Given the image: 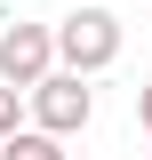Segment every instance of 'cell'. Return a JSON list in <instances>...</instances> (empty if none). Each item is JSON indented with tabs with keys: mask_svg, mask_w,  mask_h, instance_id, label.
I'll use <instances>...</instances> for the list:
<instances>
[{
	"mask_svg": "<svg viewBox=\"0 0 152 160\" xmlns=\"http://www.w3.org/2000/svg\"><path fill=\"white\" fill-rule=\"evenodd\" d=\"M24 104H32V120L48 136H80L88 112H96V88H88V72H40L24 88Z\"/></svg>",
	"mask_w": 152,
	"mask_h": 160,
	"instance_id": "6da1fadb",
	"label": "cell"
},
{
	"mask_svg": "<svg viewBox=\"0 0 152 160\" xmlns=\"http://www.w3.org/2000/svg\"><path fill=\"white\" fill-rule=\"evenodd\" d=\"M112 56H120V16L112 8H72L56 24V64L64 72H104Z\"/></svg>",
	"mask_w": 152,
	"mask_h": 160,
	"instance_id": "7a4b0ae2",
	"label": "cell"
},
{
	"mask_svg": "<svg viewBox=\"0 0 152 160\" xmlns=\"http://www.w3.org/2000/svg\"><path fill=\"white\" fill-rule=\"evenodd\" d=\"M40 72H56V24H16V16H0V80L32 88Z\"/></svg>",
	"mask_w": 152,
	"mask_h": 160,
	"instance_id": "3957f363",
	"label": "cell"
},
{
	"mask_svg": "<svg viewBox=\"0 0 152 160\" xmlns=\"http://www.w3.org/2000/svg\"><path fill=\"white\" fill-rule=\"evenodd\" d=\"M0 160H64V136H48V128H16V136H0Z\"/></svg>",
	"mask_w": 152,
	"mask_h": 160,
	"instance_id": "277c9868",
	"label": "cell"
},
{
	"mask_svg": "<svg viewBox=\"0 0 152 160\" xmlns=\"http://www.w3.org/2000/svg\"><path fill=\"white\" fill-rule=\"evenodd\" d=\"M16 128H24V88L0 80V136H16Z\"/></svg>",
	"mask_w": 152,
	"mask_h": 160,
	"instance_id": "5b68a950",
	"label": "cell"
},
{
	"mask_svg": "<svg viewBox=\"0 0 152 160\" xmlns=\"http://www.w3.org/2000/svg\"><path fill=\"white\" fill-rule=\"evenodd\" d=\"M136 120H144V128H152V80H144V88H136Z\"/></svg>",
	"mask_w": 152,
	"mask_h": 160,
	"instance_id": "8992f818",
	"label": "cell"
},
{
	"mask_svg": "<svg viewBox=\"0 0 152 160\" xmlns=\"http://www.w3.org/2000/svg\"><path fill=\"white\" fill-rule=\"evenodd\" d=\"M144 136H152V128H144Z\"/></svg>",
	"mask_w": 152,
	"mask_h": 160,
	"instance_id": "52a82bcc",
	"label": "cell"
},
{
	"mask_svg": "<svg viewBox=\"0 0 152 160\" xmlns=\"http://www.w3.org/2000/svg\"><path fill=\"white\" fill-rule=\"evenodd\" d=\"M144 160H152V152H144Z\"/></svg>",
	"mask_w": 152,
	"mask_h": 160,
	"instance_id": "ba28073f",
	"label": "cell"
}]
</instances>
